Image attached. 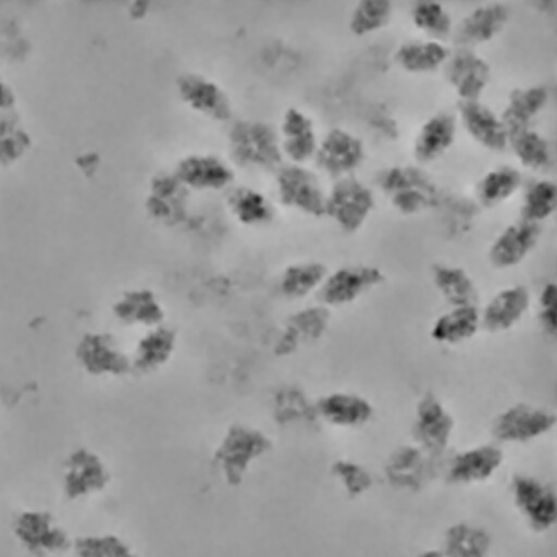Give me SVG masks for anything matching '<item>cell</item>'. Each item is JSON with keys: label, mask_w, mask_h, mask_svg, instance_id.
<instances>
[{"label": "cell", "mask_w": 557, "mask_h": 557, "mask_svg": "<svg viewBox=\"0 0 557 557\" xmlns=\"http://www.w3.org/2000/svg\"><path fill=\"white\" fill-rule=\"evenodd\" d=\"M509 17L510 8L504 2L479 4L457 27L455 38L458 47L472 48L493 40L504 30Z\"/></svg>", "instance_id": "4316f807"}, {"label": "cell", "mask_w": 557, "mask_h": 557, "mask_svg": "<svg viewBox=\"0 0 557 557\" xmlns=\"http://www.w3.org/2000/svg\"><path fill=\"white\" fill-rule=\"evenodd\" d=\"M12 126L9 131H0V160L10 161L18 157L26 147V136L22 132L14 133Z\"/></svg>", "instance_id": "7dc6e473"}, {"label": "cell", "mask_w": 557, "mask_h": 557, "mask_svg": "<svg viewBox=\"0 0 557 557\" xmlns=\"http://www.w3.org/2000/svg\"><path fill=\"white\" fill-rule=\"evenodd\" d=\"M272 414L283 426L311 424L319 420L315 400L298 387L284 386L272 397Z\"/></svg>", "instance_id": "f35d334b"}, {"label": "cell", "mask_w": 557, "mask_h": 557, "mask_svg": "<svg viewBox=\"0 0 557 557\" xmlns=\"http://www.w3.org/2000/svg\"><path fill=\"white\" fill-rule=\"evenodd\" d=\"M178 347V334L166 322L144 331L131 357L132 374L148 376L163 369Z\"/></svg>", "instance_id": "44dd1931"}, {"label": "cell", "mask_w": 557, "mask_h": 557, "mask_svg": "<svg viewBox=\"0 0 557 557\" xmlns=\"http://www.w3.org/2000/svg\"><path fill=\"white\" fill-rule=\"evenodd\" d=\"M13 100V94L10 88L0 79V109L10 107Z\"/></svg>", "instance_id": "c3c4849f"}, {"label": "cell", "mask_w": 557, "mask_h": 557, "mask_svg": "<svg viewBox=\"0 0 557 557\" xmlns=\"http://www.w3.org/2000/svg\"><path fill=\"white\" fill-rule=\"evenodd\" d=\"M541 236V224L520 219L507 225L490 246V263L503 270L520 264L537 246Z\"/></svg>", "instance_id": "603a6c76"}, {"label": "cell", "mask_w": 557, "mask_h": 557, "mask_svg": "<svg viewBox=\"0 0 557 557\" xmlns=\"http://www.w3.org/2000/svg\"><path fill=\"white\" fill-rule=\"evenodd\" d=\"M394 5L387 0L358 1L349 15V30L358 37L386 27L393 18Z\"/></svg>", "instance_id": "60d3db41"}, {"label": "cell", "mask_w": 557, "mask_h": 557, "mask_svg": "<svg viewBox=\"0 0 557 557\" xmlns=\"http://www.w3.org/2000/svg\"><path fill=\"white\" fill-rule=\"evenodd\" d=\"M375 207L371 188L355 175L335 181L326 194L325 215L345 233L358 232Z\"/></svg>", "instance_id": "5b68a950"}, {"label": "cell", "mask_w": 557, "mask_h": 557, "mask_svg": "<svg viewBox=\"0 0 557 557\" xmlns=\"http://www.w3.org/2000/svg\"><path fill=\"white\" fill-rule=\"evenodd\" d=\"M531 306L530 290L520 284L498 290L480 310L481 329L503 333L516 326Z\"/></svg>", "instance_id": "d4e9b609"}, {"label": "cell", "mask_w": 557, "mask_h": 557, "mask_svg": "<svg viewBox=\"0 0 557 557\" xmlns=\"http://www.w3.org/2000/svg\"><path fill=\"white\" fill-rule=\"evenodd\" d=\"M364 156V145L358 136L342 127H333L318 143L313 158L322 172L338 180L351 175Z\"/></svg>", "instance_id": "2e32d148"}, {"label": "cell", "mask_w": 557, "mask_h": 557, "mask_svg": "<svg viewBox=\"0 0 557 557\" xmlns=\"http://www.w3.org/2000/svg\"><path fill=\"white\" fill-rule=\"evenodd\" d=\"M384 272L372 264H349L331 271L318 289L322 306L334 309L347 306L381 286Z\"/></svg>", "instance_id": "52a82bcc"}, {"label": "cell", "mask_w": 557, "mask_h": 557, "mask_svg": "<svg viewBox=\"0 0 557 557\" xmlns=\"http://www.w3.org/2000/svg\"><path fill=\"white\" fill-rule=\"evenodd\" d=\"M480 329L481 319L478 307H451L434 320L430 336L442 345H457L474 337Z\"/></svg>", "instance_id": "1f68e13d"}, {"label": "cell", "mask_w": 557, "mask_h": 557, "mask_svg": "<svg viewBox=\"0 0 557 557\" xmlns=\"http://www.w3.org/2000/svg\"><path fill=\"white\" fill-rule=\"evenodd\" d=\"M114 319L126 327L144 331L165 323L166 311L159 295L146 286L124 289L113 301Z\"/></svg>", "instance_id": "d6986e66"}, {"label": "cell", "mask_w": 557, "mask_h": 557, "mask_svg": "<svg viewBox=\"0 0 557 557\" xmlns=\"http://www.w3.org/2000/svg\"><path fill=\"white\" fill-rule=\"evenodd\" d=\"M533 5L541 12L550 13L555 11L556 2L550 0L535 1Z\"/></svg>", "instance_id": "681fc988"}, {"label": "cell", "mask_w": 557, "mask_h": 557, "mask_svg": "<svg viewBox=\"0 0 557 557\" xmlns=\"http://www.w3.org/2000/svg\"><path fill=\"white\" fill-rule=\"evenodd\" d=\"M508 146L517 160L527 169L541 171L553 162V149L542 134L529 128L508 133Z\"/></svg>", "instance_id": "ab89813d"}, {"label": "cell", "mask_w": 557, "mask_h": 557, "mask_svg": "<svg viewBox=\"0 0 557 557\" xmlns=\"http://www.w3.org/2000/svg\"><path fill=\"white\" fill-rule=\"evenodd\" d=\"M438 459L416 444L403 445L388 457L384 467L385 478L395 488L419 492L437 476Z\"/></svg>", "instance_id": "4fadbf2b"}, {"label": "cell", "mask_w": 557, "mask_h": 557, "mask_svg": "<svg viewBox=\"0 0 557 557\" xmlns=\"http://www.w3.org/2000/svg\"><path fill=\"white\" fill-rule=\"evenodd\" d=\"M450 50L441 41L433 39L410 40L397 48L395 62L411 74H426L442 67Z\"/></svg>", "instance_id": "d590c367"}, {"label": "cell", "mask_w": 557, "mask_h": 557, "mask_svg": "<svg viewBox=\"0 0 557 557\" xmlns=\"http://www.w3.org/2000/svg\"><path fill=\"white\" fill-rule=\"evenodd\" d=\"M556 421L554 411L520 403L507 407L495 417L491 433L502 443H528L549 433Z\"/></svg>", "instance_id": "9c48e42d"}, {"label": "cell", "mask_w": 557, "mask_h": 557, "mask_svg": "<svg viewBox=\"0 0 557 557\" xmlns=\"http://www.w3.org/2000/svg\"><path fill=\"white\" fill-rule=\"evenodd\" d=\"M275 189L284 207L314 218L325 215L326 194L317 175L301 164L280 166Z\"/></svg>", "instance_id": "ba28073f"}, {"label": "cell", "mask_w": 557, "mask_h": 557, "mask_svg": "<svg viewBox=\"0 0 557 557\" xmlns=\"http://www.w3.org/2000/svg\"><path fill=\"white\" fill-rule=\"evenodd\" d=\"M332 475L338 481L346 495L358 498L373 486V476L362 465L350 459H338L331 467Z\"/></svg>", "instance_id": "f6af8a7d"}, {"label": "cell", "mask_w": 557, "mask_h": 557, "mask_svg": "<svg viewBox=\"0 0 557 557\" xmlns=\"http://www.w3.org/2000/svg\"><path fill=\"white\" fill-rule=\"evenodd\" d=\"M522 183L520 171L500 165L487 171L476 183L474 200L480 207L494 208L510 199Z\"/></svg>", "instance_id": "74e56055"}, {"label": "cell", "mask_w": 557, "mask_h": 557, "mask_svg": "<svg viewBox=\"0 0 557 557\" xmlns=\"http://www.w3.org/2000/svg\"><path fill=\"white\" fill-rule=\"evenodd\" d=\"M457 112L466 132L484 149L502 152L508 147V132L500 116L481 100H458Z\"/></svg>", "instance_id": "cb8c5ba5"}, {"label": "cell", "mask_w": 557, "mask_h": 557, "mask_svg": "<svg viewBox=\"0 0 557 557\" xmlns=\"http://www.w3.org/2000/svg\"><path fill=\"white\" fill-rule=\"evenodd\" d=\"M110 480L103 459L89 448L78 447L63 462L60 485L65 499L79 502L104 491Z\"/></svg>", "instance_id": "8992f818"}, {"label": "cell", "mask_w": 557, "mask_h": 557, "mask_svg": "<svg viewBox=\"0 0 557 557\" xmlns=\"http://www.w3.org/2000/svg\"><path fill=\"white\" fill-rule=\"evenodd\" d=\"M376 182L392 207L404 215L434 209L442 193L435 180L416 165L388 166L379 173Z\"/></svg>", "instance_id": "7a4b0ae2"}, {"label": "cell", "mask_w": 557, "mask_h": 557, "mask_svg": "<svg viewBox=\"0 0 557 557\" xmlns=\"http://www.w3.org/2000/svg\"><path fill=\"white\" fill-rule=\"evenodd\" d=\"M319 420L341 429H357L366 425L374 414L372 404L363 396L334 391L315 399Z\"/></svg>", "instance_id": "484cf974"}, {"label": "cell", "mask_w": 557, "mask_h": 557, "mask_svg": "<svg viewBox=\"0 0 557 557\" xmlns=\"http://www.w3.org/2000/svg\"><path fill=\"white\" fill-rule=\"evenodd\" d=\"M505 456L495 444H480L455 454L446 468V480L454 485L479 484L491 479Z\"/></svg>", "instance_id": "7402d4cb"}, {"label": "cell", "mask_w": 557, "mask_h": 557, "mask_svg": "<svg viewBox=\"0 0 557 557\" xmlns=\"http://www.w3.org/2000/svg\"><path fill=\"white\" fill-rule=\"evenodd\" d=\"M557 189L554 182L539 180L525 190L520 207V219L541 224L556 210Z\"/></svg>", "instance_id": "7bdbcfd3"}, {"label": "cell", "mask_w": 557, "mask_h": 557, "mask_svg": "<svg viewBox=\"0 0 557 557\" xmlns=\"http://www.w3.org/2000/svg\"><path fill=\"white\" fill-rule=\"evenodd\" d=\"M455 430V420L444 404L431 392L417 401L411 428L414 444L440 458L447 449Z\"/></svg>", "instance_id": "8fae6325"}, {"label": "cell", "mask_w": 557, "mask_h": 557, "mask_svg": "<svg viewBox=\"0 0 557 557\" xmlns=\"http://www.w3.org/2000/svg\"><path fill=\"white\" fill-rule=\"evenodd\" d=\"M442 552L445 557H491L492 537L480 525L457 522L446 530Z\"/></svg>", "instance_id": "8d00e7d4"}, {"label": "cell", "mask_w": 557, "mask_h": 557, "mask_svg": "<svg viewBox=\"0 0 557 557\" xmlns=\"http://www.w3.org/2000/svg\"><path fill=\"white\" fill-rule=\"evenodd\" d=\"M417 557H445V555L442 549L430 548L421 552Z\"/></svg>", "instance_id": "f907efd6"}, {"label": "cell", "mask_w": 557, "mask_h": 557, "mask_svg": "<svg viewBox=\"0 0 557 557\" xmlns=\"http://www.w3.org/2000/svg\"><path fill=\"white\" fill-rule=\"evenodd\" d=\"M173 173L188 190L216 191L234 180V171L226 161L205 152L184 156L176 162Z\"/></svg>", "instance_id": "ffe728a7"}, {"label": "cell", "mask_w": 557, "mask_h": 557, "mask_svg": "<svg viewBox=\"0 0 557 557\" xmlns=\"http://www.w3.org/2000/svg\"><path fill=\"white\" fill-rule=\"evenodd\" d=\"M480 206L474 199L457 193L442 191L434 209L437 210L443 233L448 238L467 235L475 224Z\"/></svg>", "instance_id": "e575fe53"}, {"label": "cell", "mask_w": 557, "mask_h": 557, "mask_svg": "<svg viewBox=\"0 0 557 557\" xmlns=\"http://www.w3.org/2000/svg\"><path fill=\"white\" fill-rule=\"evenodd\" d=\"M433 284L450 307H478L479 289L471 275L461 267L436 263L431 271Z\"/></svg>", "instance_id": "4dcf8cb0"}, {"label": "cell", "mask_w": 557, "mask_h": 557, "mask_svg": "<svg viewBox=\"0 0 557 557\" xmlns=\"http://www.w3.org/2000/svg\"><path fill=\"white\" fill-rule=\"evenodd\" d=\"M412 24L417 29L438 40L448 37L453 30V20L447 9L436 1L416 2L410 12Z\"/></svg>", "instance_id": "ee69618b"}, {"label": "cell", "mask_w": 557, "mask_h": 557, "mask_svg": "<svg viewBox=\"0 0 557 557\" xmlns=\"http://www.w3.org/2000/svg\"><path fill=\"white\" fill-rule=\"evenodd\" d=\"M329 272L318 260L293 262L282 270L277 287L287 300H301L318 292Z\"/></svg>", "instance_id": "d6a6232c"}, {"label": "cell", "mask_w": 557, "mask_h": 557, "mask_svg": "<svg viewBox=\"0 0 557 557\" xmlns=\"http://www.w3.org/2000/svg\"><path fill=\"white\" fill-rule=\"evenodd\" d=\"M268 433L247 423H232L222 434L212 454L214 467L230 486L243 483L251 465L271 451Z\"/></svg>", "instance_id": "6da1fadb"}, {"label": "cell", "mask_w": 557, "mask_h": 557, "mask_svg": "<svg viewBox=\"0 0 557 557\" xmlns=\"http://www.w3.org/2000/svg\"><path fill=\"white\" fill-rule=\"evenodd\" d=\"M539 320L542 330L548 336H555L557 330V286L547 282L539 297Z\"/></svg>", "instance_id": "bcb514c9"}, {"label": "cell", "mask_w": 557, "mask_h": 557, "mask_svg": "<svg viewBox=\"0 0 557 557\" xmlns=\"http://www.w3.org/2000/svg\"><path fill=\"white\" fill-rule=\"evenodd\" d=\"M445 76L460 101L480 100L491 79L488 62L472 48L458 47L450 52Z\"/></svg>", "instance_id": "e0dca14e"}, {"label": "cell", "mask_w": 557, "mask_h": 557, "mask_svg": "<svg viewBox=\"0 0 557 557\" xmlns=\"http://www.w3.org/2000/svg\"><path fill=\"white\" fill-rule=\"evenodd\" d=\"M278 138L283 156L296 164L311 159L319 143L312 119L295 107L284 111Z\"/></svg>", "instance_id": "83f0119b"}, {"label": "cell", "mask_w": 557, "mask_h": 557, "mask_svg": "<svg viewBox=\"0 0 557 557\" xmlns=\"http://www.w3.org/2000/svg\"><path fill=\"white\" fill-rule=\"evenodd\" d=\"M228 149L242 166L277 170L283 153L278 134L267 122L244 119L232 124L227 134Z\"/></svg>", "instance_id": "277c9868"}, {"label": "cell", "mask_w": 557, "mask_h": 557, "mask_svg": "<svg viewBox=\"0 0 557 557\" xmlns=\"http://www.w3.org/2000/svg\"><path fill=\"white\" fill-rule=\"evenodd\" d=\"M74 557H137L131 545L114 533H86L73 537Z\"/></svg>", "instance_id": "b9f144b4"}, {"label": "cell", "mask_w": 557, "mask_h": 557, "mask_svg": "<svg viewBox=\"0 0 557 557\" xmlns=\"http://www.w3.org/2000/svg\"><path fill=\"white\" fill-rule=\"evenodd\" d=\"M331 320V309L319 302L294 311L286 318L274 339L273 354L285 358L314 344L327 332Z\"/></svg>", "instance_id": "7c38bea8"}, {"label": "cell", "mask_w": 557, "mask_h": 557, "mask_svg": "<svg viewBox=\"0 0 557 557\" xmlns=\"http://www.w3.org/2000/svg\"><path fill=\"white\" fill-rule=\"evenodd\" d=\"M510 490L517 510L532 531L543 533L555 525L557 499L552 486L535 476L517 474Z\"/></svg>", "instance_id": "30bf717a"}, {"label": "cell", "mask_w": 557, "mask_h": 557, "mask_svg": "<svg viewBox=\"0 0 557 557\" xmlns=\"http://www.w3.org/2000/svg\"><path fill=\"white\" fill-rule=\"evenodd\" d=\"M188 189L172 172L156 174L147 190L145 209L156 222L174 226L180 224L186 214Z\"/></svg>", "instance_id": "ac0fdd59"}, {"label": "cell", "mask_w": 557, "mask_h": 557, "mask_svg": "<svg viewBox=\"0 0 557 557\" xmlns=\"http://www.w3.org/2000/svg\"><path fill=\"white\" fill-rule=\"evenodd\" d=\"M549 100V90L544 85H532L511 90L499 115L507 132L531 127L532 121L543 111Z\"/></svg>", "instance_id": "f546056e"}, {"label": "cell", "mask_w": 557, "mask_h": 557, "mask_svg": "<svg viewBox=\"0 0 557 557\" xmlns=\"http://www.w3.org/2000/svg\"><path fill=\"white\" fill-rule=\"evenodd\" d=\"M175 86L180 99L197 114L215 122L231 119L232 101L212 78L197 72H184L177 76Z\"/></svg>", "instance_id": "5bb4252c"}, {"label": "cell", "mask_w": 557, "mask_h": 557, "mask_svg": "<svg viewBox=\"0 0 557 557\" xmlns=\"http://www.w3.org/2000/svg\"><path fill=\"white\" fill-rule=\"evenodd\" d=\"M75 354L82 368L94 376L121 377L132 374L129 354L109 333L85 334L79 339Z\"/></svg>", "instance_id": "9a60e30c"}, {"label": "cell", "mask_w": 557, "mask_h": 557, "mask_svg": "<svg viewBox=\"0 0 557 557\" xmlns=\"http://www.w3.org/2000/svg\"><path fill=\"white\" fill-rule=\"evenodd\" d=\"M226 206L231 215L244 226L267 225L275 215L274 207L268 197L247 185L232 188L226 196Z\"/></svg>", "instance_id": "836d02e7"}, {"label": "cell", "mask_w": 557, "mask_h": 557, "mask_svg": "<svg viewBox=\"0 0 557 557\" xmlns=\"http://www.w3.org/2000/svg\"><path fill=\"white\" fill-rule=\"evenodd\" d=\"M12 535L33 557H54L71 552L73 537L55 516L44 508H25L12 519Z\"/></svg>", "instance_id": "3957f363"}, {"label": "cell", "mask_w": 557, "mask_h": 557, "mask_svg": "<svg viewBox=\"0 0 557 557\" xmlns=\"http://www.w3.org/2000/svg\"><path fill=\"white\" fill-rule=\"evenodd\" d=\"M457 134V116L447 111L431 115L420 126L412 146L414 159L430 163L443 156L454 144Z\"/></svg>", "instance_id": "f1b7e54d"}]
</instances>
